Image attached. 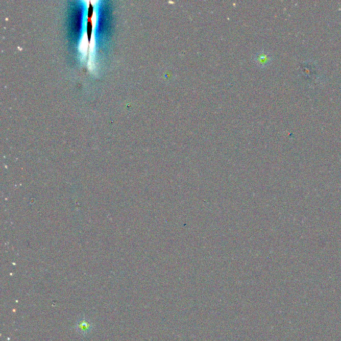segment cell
I'll return each mask as SVG.
<instances>
[{"label": "cell", "mask_w": 341, "mask_h": 341, "mask_svg": "<svg viewBox=\"0 0 341 341\" xmlns=\"http://www.w3.org/2000/svg\"><path fill=\"white\" fill-rule=\"evenodd\" d=\"M93 328L94 324L85 316L78 318V320L74 324V330L80 335H88Z\"/></svg>", "instance_id": "cell-1"}, {"label": "cell", "mask_w": 341, "mask_h": 341, "mask_svg": "<svg viewBox=\"0 0 341 341\" xmlns=\"http://www.w3.org/2000/svg\"><path fill=\"white\" fill-rule=\"evenodd\" d=\"M253 60L257 64L258 67H260V68H266V67H268L271 64V62L273 60V57L268 52L267 50L262 48L258 50L253 55Z\"/></svg>", "instance_id": "cell-2"}]
</instances>
